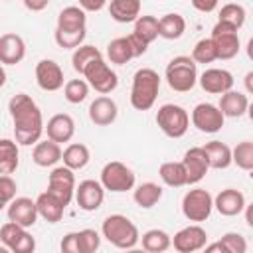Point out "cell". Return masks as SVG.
<instances>
[{
    "label": "cell",
    "instance_id": "obj_1",
    "mask_svg": "<svg viewBox=\"0 0 253 253\" xmlns=\"http://www.w3.org/2000/svg\"><path fill=\"white\" fill-rule=\"evenodd\" d=\"M16 142L22 146L36 144L43 132V117L36 101L26 93H16L8 101Z\"/></svg>",
    "mask_w": 253,
    "mask_h": 253
},
{
    "label": "cell",
    "instance_id": "obj_2",
    "mask_svg": "<svg viewBox=\"0 0 253 253\" xmlns=\"http://www.w3.org/2000/svg\"><path fill=\"white\" fill-rule=\"evenodd\" d=\"M160 91V75L150 69L142 67L132 75V87H130V105L136 111H148L156 103Z\"/></svg>",
    "mask_w": 253,
    "mask_h": 253
},
{
    "label": "cell",
    "instance_id": "obj_3",
    "mask_svg": "<svg viewBox=\"0 0 253 253\" xmlns=\"http://www.w3.org/2000/svg\"><path fill=\"white\" fill-rule=\"evenodd\" d=\"M101 233L111 245H115L119 249H132L140 239L138 227L126 215H121V213L107 215L103 219Z\"/></svg>",
    "mask_w": 253,
    "mask_h": 253
},
{
    "label": "cell",
    "instance_id": "obj_4",
    "mask_svg": "<svg viewBox=\"0 0 253 253\" xmlns=\"http://www.w3.org/2000/svg\"><path fill=\"white\" fill-rule=\"evenodd\" d=\"M166 83L178 93H188L198 83V63L190 55H176L166 65Z\"/></svg>",
    "mask_w": 253,
    "mask_h": 253
},
{
    "label": "cell",
    "instance_id": "obj_5",
    "mask_svg": "<svg viewBox=\"0 0 253 253\" xmlns=\"http://www.w3.org/2000/svg\"><path fill=\"white\" fill-rule=\"evenodd\" d=\"M156 125L158 128L170 138H182L190 126V115L184 107L166 103L156 111Z\"/></svg>",
    "mask_w": 253,
    "mask_h": 253
},
{
    "label": "cell",
    "instance_id": "obj_6",
    "mask_svg": "<svg viewBox=\"0 0 253 253\" xmlns=\"http://www.w3.org/2000/svg\"><path fill=\"white\" fill-rule=\"evenodd\" d=\"M211 210H213V198L204 188L188 190L182 198V213L190 221H196V223L206 221L211 215Z\"/></svg>",
    "mask_w": 253,
    "mask_h": 253
},
{
    "label": "cell",
    "instance_id": "obj_7",
    "mask_svg": "<svg viewBox=\"0 0 253 253\" xmlns=\"http://www.w3.org/2000/svg\"><path fill=\"white\" fill-rule=\"evenodd\" d=\"M101 186L115 194L132 190L134 188V172L126 164H123L119 160H111L101 170Z\"/></svg>",
    "mask_w": 253,
    "mask_h": 253
},
{
    "label": "cell",
    "instance_id": "obj_8",
    "mask_svg": "<svg viewBox=\"0 0 253 253\" xmlns=\"http://www.w3.org/2000/svg\"><path fill=\"white\" fill-rule=\"evenodd\" d=\"M81 75L87 79L89 87H93V89H95L97 93H101V95H107V93L115 91L117 85H119V77H117V73L109 67V63H105L103 57L91 61V63L83 69Z\"/></svg>",
    "mask_w": 253,
    "mask_h": 253
},
{
    "label": "cell",
    "instance_id": "obj_9",
    "mask_svg": "<svg viewBox=\"0 0 253 253\" xmlns=\"http://www.w3.org/2000/svg\"><path fill=\"white\" fill-rule=\"evenodd\" d=\"M210 40L215 47L217 59H231L239 53V34H237V28H233L231 24L217 20V24L211 30Z\"/></svg>",
    "mask_w": 253,
    "mask_h": 253
},
{
    "label": "cell",
    "instance_id": "obj_10",
    "mask_svg": "<svg viewBox=\"0 0 253 253\" xmlns=\"http://www.w3.org/2000/svg\"><path fill=\"white\" fill-rule=\"evenodd\" d=\"M47 192L53 194L67 208L69 202L73 200V194H75V174H73V170L67 168L65 164L53 168L47 176Z\"/></svg>",
    "mask_w": 253,
    "mask_h": 253
},
{
    "label": "cell",
    "instance_id": "obj_11",
    "mask_svg": "<svg viewBox=\"0 0 253 253\" xmlns=\"http://www.w3.org/2000/svg\"><path fill=\"white\" fill-rule=\"evenodd\" d=\"M0 241L12 253H32L36 249V239L32 237L28 227H22L10 219L0 227Z\"/></svg>",
    "mask_w": 253,
    "mask_h": 253
},
{
    "label": "cell",
    "instance_id": "obj_12",
    "mask_svg": "<svg viewBox=\"0 0 253 253\" xmlns=\"http://www.w3.org/2000/svg\"><path fill=\"white\" fill-rule=\"evenodd\" d=\"M223 123H225V117H223V113L219 111L217 105H211V103H198V105L192 109V125H194L200 132L213 134V132L221 130Z\"/></svg>",
    "mask_w": 253,
    "mask_h": 253
},
{
    "label": "cell",
    "instance_id": "obj_13",
    "mask_svg": "<svg viewBox=\"0 0 253 253\" xmlns=\"http://www.w3.org/2000/svg\"><path fill=\"white\" fill-rule=\"evenodd\" d=\"M208 243V233L202 225L194 223V225H186L180 231L174 233V239L170 245H174V249L178 253H194L204 249Z\"/></svg>",
    "mask_w": 253,
    "mask_h": 253
},
{
    "label": "cell",
    "instance_id": "obj_14",
    "mask_svg": "<svg viewBox=\"0 0 253 253\" xmlns=\"http://www.w3.org/2000/svg\"><path fill=\"white\" fill-rule=\"evenodd\" d=\"M73 196L77 200V206L83 211H95L101 208V204L105 200V188L97 180H83V182H79V186H75Z\"/></svg>",
    "mask_w": 253,
    "mask_h": 253
},
{
    "label": "cell",
    "instance_id": "obj_15",
    "mask_svg": "<svg viewBox=\"0 0 253 253\" xmlns=\"http://www.w3.org/2000/svg\"><path fill=\"white\" fill-rule=\"evenodd\" d=\"M182 164L186 168V178H188V184H198L206 178L208 170H210V164H208V156L204 152L202 146H192L184 152V158H182Z\"/></svg>",
    "mask_w": 253,
    "mask_h": 253
},
{
    "label": "cell",
    "instance_id": "obj_16",
    "mask_svg": "<svg viewBox=\"0 0 253 253\" xmlns=\"http://www.w3.org/2000/svg\"><path fill=\"white\" fill-rule=\"evenodd\" d=\"M36 81L43 91H59L63 87V69L53 59H42L36 65Z\"/></svg>",
    "mask_w": 253,
    "mask_h": 253
},
{
    "label": "cell",
    "instance_id": "obj_17",
    "mask_svg": "<svg viewBox=\"0 0 253 253\" xmlns=\"http://www.w3.org/2000/svg\"><path fill=\"white\" fill-rule=\"evenodd\" d=\"M38 217L40 215H38L36 200H32V198L20 196L8 204V219L22 227H32L38 221Z\"/></svg>",
    "mask_w": 253,
    "mask_h": 253
},
{
    "label": "cell",
    "instance_id": "obj_18",
    "mask_svg": "<svg viewBox=\"0 0 253 253\" xmlns=\"http://www.w3.org/2000/svg\"><path fill=\"white\" fill-rule=\"evenodd\" d=\"M200 87L206 93L211 95H221L229 89H233V75L227 69H219V67H210L206 69L200 77H198Z\"/></svg>",
    "mask_w": 253,
    "mask_h": 253
},
{
    "label": "cell",
    "instance_id": "obj_19",
    "mask_svg": "<svg viewBox=\"0 0 253 253\" xmlns=\"http://www.w3.org/2000/svg\"><path fill=\"white\" fill-rule=\"evenodd\" d=\"M57 34H87V16L81 6H67L57 16Z\"/></svg>",
    "mask_w": 253,
    "mask_h": 253
},
{
    "label": "cell",
    "instance_id": "obj_20",
    "mask_svg": "<svg viewBox=\"0 0 253 253\" xmlns=\"http://www.w3.org/2000/svg\"><path fill=\"white\" fill-rule=\"evenodd\" d=\"M26 55V42L22 36L8 32L0 36V63L2 65H16Z\"/></svg>",
    "mask_w": 253,
    "mask_h": 253
},
{
    "label": "cell",
    "instance_id": "obj_21",
    "mask_svg": "<svg viewBox=\"0 0 253 253\" xmlns=\"http://www.w3.org/2000/svg\"><path fill=\"white\" fill-rule=\"evenodd\" d=\"M117 115H119V107L117 103L107 97V95H101L97 97L91 105H89V119L93 125L97 126H109L117 121Z\"/></svg>",
    "mask_w": 253,
    "mask_h": 253
},
{
    "label": "cell",
    "instance_id": "obj_22",
    "mask_svg": "<svg viewBox=\"0 0 253 253\" xmlns=\"http://www.w3.org/2000/svg\"><path fill=\"white\" fill-rule=\"evenodd\" d=\"M45 132H47V138L57 142V144L69 142L73 138V134H75V121L67 113H57L47 121Z\"/></svg>",
    "mask_w": 253,
    "mask_h": 253
},
{
    "label": "cell",
    "instance_id": "obj_23",
    "mask_svg": "<svg viewBox=\"0 0 253 253\" xmlns=\"http://www.w3.org/2000/svg\"><path fill=\"white\" fill-rule=\"evenodd\" d=\"M213 208L225 217L239 215L245 210V196L235 188H225L213 198Z\"/></svg>",
    "mask_w": 253,
    "mask_h": 253
},
{
    "label": "cell",
    "instance_id": "obj_24",
    "mask_svg": "<svg viewBox=\"0 0 253 253\" xmlns=\"http://www.w3.org/2000/svg\"><path fill=\"white\" fill-rule=\"evenodd\" d=\"M217 107H219V111L223 113V117L237 119V117H243V115L247 113V109H249V99H247L245 93L229 89V91L221 93Z\"/></svg>",
    "mask_w": 253,
    "mask_h": 253
},
{
    "label": "cell",
    "instance_id": "obj_25",
    "mask_svg": "<svg viewBox=\"0 0 253 253\" xmlns=\"http://www.w3.org/2000/svg\"><path fill=\"white\" fill-rule=\"evenodd\" d=\"M36 208H38V215L43 217L47 223H57V221H61L63 211H65V206H63L53 194H49L47 190L42 192V194L36 198Z\"/></svg>",
    "mask_w": 253,
    "mask_h": 253
},
{
    "label": "cell",
    "instance_id": "obj_26",
    "mask_svg": "<svg viewBox=\"0 0 253 253\" xmlns=\"http://www.w3.org/2000/svg\"><path fill=\"white\" fill-rule=\"evenodd\" d=\"M32 160L34 164L47 168V166H55L61 160V146L53 140H38L32 152Z\"/></svg>",
    "mask_w": 253,
    "mask_h": 253
},
{
    "label": "cell",
    "instance_id": "obj_27",
    "mask_svg": "<svg viewBox=\"0 0 253 253\" xmlns=\"http://www.w3.org/2000/svg\"><path fill=\"white\" fill-rule=\"evenodd\" d=\"M204 152L208 156V164L213 170H225L231 164V148L221 140H210L204 146Z\"/></svg>",
    "mask_w": 253,
    "mask_h": 253
},
{
    "label": "cell",
    "instance_id": "obj_28",
    "mask_svg": "<svg viewBox=\"0 0 253 253\" xmlns=\"http://www.w3.org/2000/svg\"><path fill=\"white\" fill-rule=\"evenodd\" d=\"M109 14L119 24H130L140 16V0H111Z\"/></svg>",
    "mask_w": 253,
    "mask_h": 253
},
{
    "label": "cell",
    "instance_id": "obj_29",
    "mask_svg": "<svg viewBox=\"0 0 253 253\" xmlns=\"http://www.w3.org/2000/svg\"><path fill=\"white\" fill-rule=\"evenodd\" d=\"M61 160L71 170H81L89 164L91 152L83 142H71L65 150H61Z\"/></svg>",
    "mask_w": 253,
    "mask_h": 253
},
{
    "label": "cell",
    "instance_id": "obj_30",
    "mask_svg": "<svg viewBox=\"0 0 253 253\" xmlns=\"http://www.w3.org/2000/svg\"><path fill=\"white\" fill-rule=\"evenodd\" d=\"M20 164L18 142L12 138H0V174H14Z\"/></svg>",
    "mask_w": 253,
    "mask_h": 253
},
{
    "label": "cell",
    "instance_id": "obj_31",
    "mask_svg": "<svg viewBox=\"0 0 253 253\" xmlns=\"http://www.w3.org/2000/svg\"><path fill=\"white\" fill-rule=\"evenodd\" d=\"M186 32V20L184 16L172 12V14H164L158 20V36L164 40H178L182 38V34Z\"/></svg>",
    "mask_w": 253,
    "mask_h": 253
},
{
    "label": "cell",
    "instance_id": "obj_32",
    "mask_svg": "<svg viewBox=\"0 0 253 253\" xmlns=\"http://www.w3.org/2000/svg\"><path fill=\"white\" fill-rule=\"evenodd\" d=\"M160 198H162V188L158 184H154V182H142V184H138L136 190H134V194H132L134 204L138 208H142V210L154 208L160 202Z\"/></svg>",
    "mask_w": 253,
    "mask_h": 253
},
{
    "label": "cell",
    "instance_id": "obj_33",
    "mask_svg": "<svg viewBox=\"0 0 253 253\" xmlns=\"http://www.w3.org/2000/svg\"><path fill=\"white\" fill-rule=\"evenodd\" d=\"M107 57L115 65H125L130 59H134V51H132V45L128 42V36L111 40L107 45Z\"/></svg>",
    "mask_w": 253,
    "mask_h": 253
},
{
    "label": "cell",
    "instance_id": "obj_34",
    "mask_svg": "<svg viewBox=\"0 0 253 253\" xmlns=\"http://www.w3.org/2000/svg\"><path fill=\"white\" fill-rule=\"evenodd\" d=\"M158 174H160V180L170 188H182V186L188 184L186 168H184L182 160L180 162H164V164H160Z\"/></svg>",
    "mask_w": 253,
    "mask_h": 253
},
{
    "label": "cell",
    "instance_id": "obj_35",
    "mask_svg": "<svg viewBox=\"0 0 253 253\" xmlns=\"http://www.w3.org/2000/svg\"><path fill=\"white\" fill-rule=\"evenodd\" d=\"M142 243V249L144 251H150V253H162L170 247L172 243V237L164 231V229H148L142 233V237L138 239Z\"/></svg>",
    "mask_w": 253,
    "mask_h": 253
},
{
    "label": "cell",
    "instance_id": "obj_36",
    "mask_svg": "<svg viewBox=\"0 0 253 253\" xmlns=\"http://www.w3.org/2000/svg\"><path fill=\"white\" fill-rule=\"evenodd\" d=\"M132 34L140 38L144 43H152L158 38V18L156 16H138L134 20V30Z\"/></svg>",
    "mask_w": 253,
    "mask_h": 253
},
{
    "label": "cell",
    "instance_id": "obj_37",
    "mask_svg": "<svg viewBox=\"0 0 253 253\" xmlns=\"http://www.w3.org/2000/svg\"><path fill=\"white\" fill-rule=\"evenodd\" d=\"M99 57H103V53L95 47V45H87V43H81L79 47H75L73 49V55H71V65H73V69L81 75L83 73V69L91 63V61H95V59H99Z\"/></svg>",
    "mask_w": 253,
    "mask_h": 253
},
{
    "label": "cell",
    "instance_id": "obj_38",
    "mask_svg": "<svg viewBox=\"0 0 253 253\" xmlns=\"http://www.w3.org/2000/svg\"><path fill=\"white\" fill-rule=\"evenodd\" d=\"M231 164L237 168L251 172L253 170V142L251 140H241L237 146L231 150Z\"/></svg>",
    "mask_w": 253,
    "mask_h": 253
},
{
    "label": "cell",
    "instance_id": "obj_39",
    "mask_svg": "<svg viewBox=\"0 0 253 253\" xmlns=\"http://www.w3.org/2000/svg\"><path fill=\"white\" fill-rule=\"evenodd\" d=\"M89 95V83L85 79H69L63 85V97L71 105H79L87 99Z\"/></svg>",
    "mask_w": 253,
    "mask_h": 253
},
{
    "label": "cell",
    "instance_id": "obj_40",
    "mask_svg": "<svg viewBox=\"0 0 253 253\" xmlns=\"http://www.w3.org/2000/svg\"><path fill=\"white\" fill-rule=\"evenodd\" d=\"M245 8L241 6V4H225V6H221V10H219V22H225V24H231L233 28H241L243 24H245Z\"/></svg>",
    "mask_w": 253,
    "mask_h": 253
},
{
    "label": "cell",
    "instance_id": "obj_41",
    "mask_svg": "<svg viewBox=\"0 0 253 253\" xmlns=\"http://www.w3.org/2000/svg\"><path fill=\"white\" fill-rule=\"evenodd\" d=\"M192 59H194L196 63H211V61L217 59L215 47H213V43H211L210 38H204V40H200V42L194 45V49H192Z\"/></svg>",
    "mask_w": 253,
    "mask_h": 253
},
{
    "label": "cell",
    "instance_id": "obj_42",
    "mask_svg": "<svg viewBox=\"0 0 253 253\" xmlns=\"http://www.w3.org/2000/svg\"><path fill=\"white\" fill-rule=\"evenodd\" d=\"M219 243L223 245L225 253H245V251H247V241H245V237H243L241 233H235V231L225 233V235L219 239Z\"/></svg>",
    "mask_w": 253,
    "mask_h": 253
},
{
    "label": "cell",
    "instance_id": "obj_43",
    "mask_svg": "<svg viewBox=\"0 0 253 253\" xmlns=\"http://www.w3.org/2000/svg\"><path fill=\"white\" fill-rule=\"evenodd\" d=\"M18 192V184L10 174H0V200L8 206Z\"/></svg>",
    "mask_w": 253,
    "mask_h": 253
},
{
    "label": "cell",
    "instance_id": "obj_44",
    "mask_svg": "<svg viewBox=\"0 0 253 253\" xmlns=\"http://www.w3.org/2000/svg\"><path fill=\"white\" fill-rule=\"evenodd\" d=\"M59 247H61L63 253H85V251H83V243H81V233H79V231H69V233H65Z\"/></svg>",
    "mask_w": 253,
    "mask_h": 253
},
{
    "label": "cell",
    "instance_id": "obj_45",
    "mask_svg": "<svg viewBox=\"0 0 253 253\" xmlns=\"http://www.w3.org/2000/svg\"><path fill=\"white\" fill-rule=\"evenodd\" d=\"M79 233H81V243L85 253H95L101 247V237L95 229H81Z\"/></svg>",
    "mask_w": 253,
    "mask_h": 253
},
{
    "label": "cell",
    "instance_id": "obj_46",
    "mask_svg": "<svg viewBox=\"0 0 253 253\" xmlns=\"http://www.w3.org/2000/svg\"><path fill=\"white\" fill-rule=\"evenodd\" d=\"M217 4H219V0H192V6H194L198 12H204V14L213 12V10L217 8Z\"/></svg>",
    "mask_w": 253,
    "mask_h": 253
},
{
    "label": "cell",
    "instance_id": "obj_47",
    "mask_svg": "<svg viewBox=\"0 0 253 253\" xmlns=\"http://www.w3.org/2000/svg\"><path fill=\"white\" fill-rule=\"evenodd\" d=\"M105 4H107V0H79V6L85 12H99L105 8Z\"/></svg>",
    "mask_w": 253,
    "mask_h": 253
},
{
    "label": "cell",
    "instance_id": "obj_48",
    "mask_svg": "<svg viewBox=\"0 0 253 253\" xmlns=\"http://www.w3.org/2000/svg\"><path fill=\"white\" fill-rule=\"evenodd\" d=\"M128 42H130V45H132V51H134V57H138V55H142L146 49H148V43H144L140 38H136L134 34H130L128 36Z\"/></svg>",
    "mask_w": 253,
    "mask_h": 253
},
{
    "label": "cell",
    "instance_id": "obj_49",
    "mask_svg": "<svg viewBox=\"0 0 253 253\" xmlns=\"http://www.w3.org/2000/svg\"><path fill=\"white\" fill-rule=\"evenodd\" d=\"M22 2H24V6H26L30 12H42V10H45L47 4H49V0H22Z\"/></svg>",
    "mask_w": 253,
    "mask_h": 253
},
{
    "label": "cell",
    "instance_id": "obj_50",
    "mask_svg": "<svg viewBox=\"0 0 253 253\" xmlns=\"http://www.w3.org/2000/svg\"><path fill=\"white\" fill-rule=\"evenodd\" d=\"M204 249H206V253H215V251L225 253V249H223V245H221L219 241H217V243H210V245L206 243V247H204Z\"/></svg>",
    "mask_w": 253,
    "mask_h": 253
},
{
    "label": "cell",
    "instance_id": "obj_51",
    "mask_svg": "<svg viewBox=\"0 0 253 253\" xmlns=\"http://www.w3.org/2000/svg\"><path fill=\"white\" fill-rule=\"evenodd\" d=\"M251 79H253V71H249V73L245 75V85H247V93H251V91H253V85H251Z\"/></svg>",
    "mask_w": 253,
    "mask_h": 253
},
{
    "label": "cell",
    "instance_id": "obj_52",
    "mask_svg": "<svg viewBox=\"0 0 253 253\" xmlns=\"http://www.w3.org/2000/svg\"><path fill=\"white\" fill-rule=\"evenodd\" d=\"M4 83H6V71H4V67L0 63V87H4Z\"/></svg>",
    "mask_w": 253,
    "mask_h": 253
},
{
    "label": "cell",
    "instance_id": "obj_53",
    "mask_svg": "<svg viewBox=\"0 0 253 253\" xmlns=\"http://www.w3.org/2000/svg\"><path fill=\"white\" fill-rule=\"evenodd\" d=\"M4 208H6V204H4V202H2V200H0V211H2V210H4Z\"/></svg>",
    "mask_w": 253,
    "mask_h": 253
}]
</instances>
